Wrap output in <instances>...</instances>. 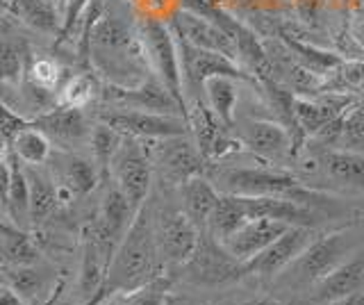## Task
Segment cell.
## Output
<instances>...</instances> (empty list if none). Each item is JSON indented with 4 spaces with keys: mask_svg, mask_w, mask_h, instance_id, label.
<instances>
[{
    "mask_svg": "<svg viewBox=\"0 0 364 305\" xmlns=\"http://www.w3.org/2000/svg\"><path fill=\"white\" fill-rule=\"evenodd\" d=\"M87 62L112 87H136L153 75L136 23H125L121 14L107 9L91 28Z\"/></svg>",
    "mask_w": 364,
    "mask_h": 305,
    "instance_id": "6da1fadb",
    "label": "cell"
},
{
    "mask_svg": "<svg viewBox=\"0 0 364 305\" xmlns=\"http://www.w3.org/2000/svg\"><path fill=\"white\" fill-rule=\"evenodd\" d=\"M162 269L164 259L155 237L153 210L146 203L114 251L102 289L107 294L141 289L162 278Z\"/></svg>",
    "mask_w": 364,
    "mask_h": 305,
    "instance_id": "7a4b0ae2",
    "label": "cell"
},
{
    "mask_svg": "<svg viewBox=\"0 0 364 305\" xmlns=\"http://www.w3.org/2000/svg\"><path fill=\"white\" fill-rule=\"evenodd\" d=\"M219 189L223 194L237 196H271L301 203L305 208L326 205L333 198L323 191H316L310 185H305L301 178L294 173L280 171L271 166H237L225 168L219 173Z\"/></svg>",
    "mask_w": 364,
    "mask_h": 305,
    "instance_id": "3957f363",
    "label": "cell"
},
{
    "mask_svg": "<svg viewBox=\"0 0 364 305\" xmlns=\"http://www.w3.org/2000/svg\"><path fill=\"white\" fill-rule=\"evenodd\" d=\"M136 30L146 50V60L151 66V73L162 82L171 94H173L187 109L185 96V80H182V62H180V46L173 28L168 21L155 16H141L136 21Z\"/></svg>",
    "mask_w": 364,
    "mask_h": 305,
    "instance_id": "277c9868",
    "label": "cell"
},
{
    "mask_svg": "<svg viewBox=\"0 0 364 305\" xmlns=\"http://www.w3.org/2000/svg\"><path fill=\"white\" fill-rule=\"evenodd\" d=\"M355 251H360V237L350 228L316 235L314 242L294 259L284 274L296 285H316L339 264H344Z\"/></svg>",
    "mask_w": 364,
    "mask_h": 305,
    "instance_id": "5b68a950",
    "label": "cell"
},
{
    "mask_svg": "<svg viewBox=\"0 0 364 305\" xmlns=\"http://www.w3.org/2000/svg\"><path fill=\"white\" fill-rule=\"evenodd\" d=\"M153 157L144 141L125 137L109 164V176L114 185L128 196L134 210H141L148 203V194H151L153 185Z\"/></svg>",
    "mask_w": 364,
    "mask_h": 305,
    "instance_id": "8992f818",
    "label": "cell"
},
{
    "mask_svg": "<svg viewBox=\"0 0 364 305\" xmlns=\"http://www.w3.org/2000/svg\"><path fill=\"white\" fill-rule=\"evenodd\" d=\"M98 121L107 123V126L119 130L125 137H134L141 141H155V139L189 134L187 117H180V114H159V112L109 107L100 112Z\"/></svg>",
    "mask_w": 364,
    "mask_h": 305,
    "instance_id": "52a82bcc",
    "label": "cell"
},
{
    "mask_svg": "<svg viewBox=\"0 0 364 305\" xmlns=\"http://www.w3.org/2000/svg\"><path fill=\"white\" fill-rule=\"evenodd\" d=\"M178 46H180V62H182V80H185V96L191 94L189 100L200 98L198 92L203 94V85L214 75H232V77H239L242 82L257 85L255 77L250 75L242 64H237L235 60L225 58L221 53L198 48L182 37H178Z\"/></svg>",
    "mask_w": 364,
    "mask_h": 305,
    "instance_id": "ba28073f",
    "label": "cell"
},
{
    "mask_svg": "<svg viewBox=\"0 0 364 305\" xmlns=\"http://www.w3.org/2000/svg\"><path fill=\"white\" fill-rule=\"evenodd\" d=\"M155 237L164 264L185 267L198 248L203 230L193 223L182 208H159L153 212Z\"/></svg>",
    "mask_w": 364,
    "mask_h": 305,
    "instance_id": "9c48e42d",
    "label": "cell"
},
{
    "mask_svg": "<svg viewBox=\"0 0 364 305\" xmlns=\"http://www.w3.org/2000/svg\"><path fill=\"white\" fill-rule=\"evenodd\" d=\"M187 123L191 139L196 141L200 153L208 157V162L225 160V157L244 151L242 139L237 134H230L232 128L221 123V119L205 103V98H193L187 103Z\"/></svg>",
    "mask_w": 364,
    "mask_h": 305,
    "instance_id": "30bf717a",
    "label": "cell"
},
{
    "mask_svg": "<svg viewBox=\"0 0 364 305\" xmlns=\"http://www.w3.org/2000/svg\"><path fill=\"white\" fill-rule=\"evenodd\" d=\"M153 149H148L153 157V164L159 168L171 185H185L187 180L205 176L208 171V157L200 153L191 134L182 137H168V139H155Z\"/></svg>",
    "mask_w": 364,
    "mask_h": 305,
    "instance_id": "8fae6325",
    "label": "cell"
},
{
    "mask_svg": "<svg viewBox=\"0 0 364 305\" xmlns=\"http://www.w3.org/2000/svg\"><path fill=\"white\" fill-rule=\"evenodd\" d=\"M185 274L196 285H223V282L246 276V269L244 262L228 253V248L219 240L203 230L198 248L185 264Z\"/></svg>",
    "mask_w": 364,
    "mask_h": 305,
    "instance_id": "7c38bea8",
    "label": "cell"
},
{
    "mask_svg": "<svg viewBox=\"0 0 364 305\" xmlns=\"http://www.w3.org/2000/svg\"><path fill=\"white\" fill-rule=\"evenodd\" d=\"M102 100L109 107H125V109H144V112H159V114H180L187 117V109L180 100L168 92V89L151 75L136 87H112L105 85L100 92Z\"/></svg>",
    "mask_w": 364,
    "mask_h": 305,
    "instance_id": "4fadbf2b",
    "label": "cell"
},
{
    "mask_svg": "<svg viewBox=\"0 0 364 305\" xmlns=\"http://www.w3.org/2000/svg\"><path fill=\"white\" fill-rule=\"evenodd\" d=\"M316 232L312 225H291L287 232H282L269 248H264L259 255L244 262L246 276H262L273 278L287 271L289 264L299 257L307 246L314 242Z\"/></svg>",
    "mask_w": 364,
    "mask_h": 305,
    "instance_id": "5bb4252c",
    "label": "cell"
},
{
    "mask_svg": "<svg viewBox=\"0 0 364 305\" xmlns=\"http://www.w3.org/2000/svg\"><path fill=\"white\" fill-rule=\"evenodd\" d=\"M353 105H358V94L326 89L314 96H296V119L305 137L314 139L330 123L344 117Z\"/></svg>",
    "mask_w": 364,
    "mask_h": 305,
    "instance_id": "9a60e30c",
    "label": "cell"
},
{
    "mask_svg": "<svg viewBox=\"0 0 364 305\" xmlns=\"http://www.w3.org/2000/svg\"><path fill=\"white\" fill-rule=\"evenodd\" d=\"M244 151H250L262 160L294 157V139L289 130L276 119H246L235 128Z\"/></svg>",
    "mask_w": 364,
    "mask_h": 305,
    "instance_id": "2e32d148",
    "label": "cell"
},
{
    "mask_svg": "<svg viewBox=\"0 0 364 305\" xmlns=\"http://www.w3.org/2000/svg\"><path fill=\"white\" fill-rule=\"evenodd\" d=\"M168 26L173 28V32H176L178 37H182L189 43H193V46L221 53V55H225V58H230V60L237 62L235 41L230 39V35H228V32L221 26H216L214 21L205 18V16H198V14H193V12H187V9L180 7L178 12L171 14Z\"/></svg>",
    "mask_w": 364,
    "mask_h": 305,
    "instance_id": "e0dca14e",
    "label": "cell"
},
{
    "mask_svg": "<svg viewBox=\"0 0 364 305\" xmlns=\"http://www.w3.org/2000/svg\"><path fill=\"white\" fill-rule=\"evenodd\" d=\"M289 228H291V223H287V221L267 219V217L250 219L242 225V228L228 237L223 246L228 248V253L239 259V262H248V259L259 255L264 248H269L282 232H287Z\"/></svg>",
    "mask_w": 364,
    "mask_h": 305,
    "instance_id": "ac0fdd59",
    "label": "cell"
},
{
    "mask_svg": "<svg viewBox=\"0 0 364 305\" xmlns=\"http://www.w3.org/2000/svg\"><path fill=\"white\" fill-rule=\"evenodd\" d=\"M32 123L48 134L50 141L64 146V149H71L73 144L89 141L91 130H94V126L85 117V109L66 107V105H57L48 112H43V114L34 117Z\"/></svg>",
    "mask_w": 364,
    "mask_h": 305,
    "instance_id": "d6986e66",
    "label": "cell"
},
{
    "mask_svg": "<svg viewBox=\"0 0 364 305\" xmlns=\"http://www.w3.org/2000/svg\"><path fill=\"white\" fill-rule=\"evenodd\" d=\"M364 291V248L353 253L344 264H339L333 274H328L314 285L316 303H333L350 294Z\"/></svg>",
    "mask_w": 364,
    "mask_h": 305,
    "instance_id": "ffe728a7",
    "label": "cell"
},
{
    "mask_svg": "<svg viewBox=\"0 0 364 305\" xmlns=\"http://www.w3.org/2000/svg\"><path fill=\"white\" fill-rule=\"evenodd\" d=\"M3 200L7 219H14L16 225L30 221V180L28 171L18 166V157L5 146L3 155Z\"/></svg>",
    "mask_w": 364,
    "mask_h": 305,
    "instance_id": "44dd1931",
    "label": "cell"
},
{
    "mask_svg": "<svg viewBox=\"0 0 364 305\" xmlns=\"http://www.w3.org/2000/svg\"><path fill=\"white\" fill-rule=\"evenodd\" d=\"M180 198H182V210L187 212V217L200 230H208L210 217L221 198V189H216V185L210 183L205 176H198L187 180L185 185H180Z\"/></svg>",
    "mask_w": 364,
    "mask_h": 305,
    "instance_id": "7402d4cb",
    "label": "cell"
},
{
    "mask_svg": "<svg viewBox=\"0 0 364 305\" xmlns=\"http://www.w3.org/2000/svg\"><path fill=\"white\" fill-rule=\"evenodd\" d=\"M318 168L335 183L364 187V155L350 149H321L316 153Z\"/></svg>",
    "mask_w": 364,
    "mask_h": 305,
    "instance_id": "603a6c76",
    "label": "cell"
},
{
    "mask_svg": "<svg viewBox=\"0 0 364 305\" xmlns=\"http://www.w3.org/2000/svg\"><path fill=\"white\" fill-rule=\"evenodd\" d=\"M5 7L14 12L23 26L41 32V35L60 37L64 16L50 0H5Z\"/></svg>",
    "mask_w": 364,
    "mask_h": 305,
    "instance_id": "cb8c5ba5",
    "label": "cell"
},
{
    "mask_svg": "<svg viewBox=\"0 0 364 305\" xmlns=\"http://www.w3.org/2000/svg\"><path fill=\"white\" fill-rule=\"evenodd\" d=\"M239 92H242V80L232 75H214L203 85L205 103L210 105V109L228 128H235Z\"/></svg>",
    "mask_w": 364,
    "mask_h": 305,
    "instance_id": "d4e9b609",
    "label": "cell"
},
{
    "mask_svg": "<svg viewBox=\"0 0 364 305\" xmlns=\"http://www.w3.org/2000/svg\"><path fill=\"white\" fill-rule=\"evenodd\" d=\"M280 41L287 46V50L291 53V58L303 64L307 71H312L314 75L323 77L328 80L330 75H333L341 64H344V55L339 53H333V50H326V48H318L316 43H307V41H301L299 37H289V35H282Z\"/></svg>",
    "mask_w": 364,
    "mask_h": 305,
    "instance_id": "484cf974",
    "label": "cell"
},
{
    "mask_svg": "<svg viewBox=\"0 0 364 305\" xmlns=\"http://www.w3.org/2000/svg\"><path fill=\"white\" fill-rule=\"evenodd\" d=\"M0 248H3L5 267H37L41 259V251L30 232L9 219H5L0 230Z\"/></svg>",
    "mask_w": 364,
    "mask_h": 305,
    "instance_id": "4316f807",
    "label": "cell"
},
{
    "mask_svg": "<svg viewBox=\"0 0 364 305\" xmlns=\"http://www.w3.org/2000/svg\"><path fill=\"white\" fill-rule=\"evenodd\" d=\"M9 149L14 151V155L21 162H26L28 166H41L50 160L53 153V141L43 130H39L34 123H30L28 128H23L14 139H11Z\"/></svg>",
    "mask_w": 364,
    "mask_h": 305,
    "instance_id": "83f0119b",
    "label": "cell"
},
{
    "mask_svg": "<svg viewBox=\"0 0 364 305\" xmlns=\"http://www.w3.org/2000/svg\"><path fill=\"white\" fill-rule=\"evenodd\" d=\"M30 64V50L23 39H14L5 35L0 46V77L5 87H18L26 80Z\"/></svg>",
    "mask_w": 364,
    "mask_h": 305,
    "instance_id": "f1b7e54d",
    "label": "cell"
},
{
    "mask_svg": "<svg viewBox=\"0 0 364 305\" xmlns=\"http://www.w3.org/2000/svg\"><path fill=\"white\" fill-rule=\"evenodd\" d=\"M30 223L37 225L46 221L50 214L60 208V198H57V180L30 171Z\"/></svg>",
    "mask_w": 364,
    "mask_h": 305,
    "instance_id": "f546056e",
    "label": "cell"
},
{
    "mask_svg": "<svg viewBox=\"0 0 364 305\" xmlns=\"http://www.w3.org/2000/svg\"><path fill=\"white\" fill-rule=\"evenodd\" d=\"M98 178H102V173L94 160H87V157L80 155H66V160L62 162L60 183L71 187L75 196H87L96 187Z\"/></svg>",
    "mask_w": 364,
    "mask_h": 305,
    "instance_id": "4dcf8cb0",
    "label": "cell"
},
{
    "mask_svg": "<svg viewBox=\"0 0 364 305\" xmlns=\"http://www.w3.org/2000/svg\"><path fill=\"white\" fill-rule=\"evenodd\" d=\"M96 96H100L96 73H77V75L66 77L60 94H57V100H60V105H66V107L87 109L94 103Z\"/></svg>",
    "mask_w": 364,
    "mask_h": 305,
    "instance_id": "1f68e13d",
    "label": "cell"
},
{
    "mask_svg": "<svg viewBox=\"0 0 364 305\" xmlns=\"http://www.w3.org/2000/svg\"><path fill=\"white\" fill-rule=\"evenodd\" d=\"M125 139V134H121L119 130H114L107 123H96L94 130H91V160H94L100 168L102 176H109V164L114 160V155L121 149V144Z\"/></svg>",
    "mask_w": 364,
    "mask_h": 305,
    "instance_id": "d6a6232c",
    "label": "cell"
},
{
    "mask_svg": "<svg viewBox=\"0 0 364 305\" xmlns=\"http://www.w3.org/2000/svg\"><path fill=\"white\" fill-rule=\"evenodd\" d=\"M26 80L34 82L41 89H48V92L60 94L66 75H64L62 64L55 58H30Z\"/></svg>",
    "mask_w": 364,
    "mask_h": 305,
    "instance_id": "836d02e7",
    "label": "cell"
},
{
    "mask_svg": "<svg viewBox=\"0 0 364 305\" xmlns=\"http://www.w3.org/2000/svg\"><path fill=\"white\" fill-rule=\"evenodd\" d=\"M326 89L348 94L364 92V58H346L344 64L326 80Z\"/></svg>",
    "mask_w": 364,
    "mask_h": 305,
    "instance_id": "e575fe53",
    "label": "cell"
},
{
    "mask_svg": "<svg viewBox=\"0 0 364 305\" xmlns=\"http://www.w3.org/2000/svg\"><path fill=\"white\" fill-rule=\"evenodd\" d=\"M166 289H168V282L164 278H159L141 289L121 291L119 296L114 294L117 299H112L107 294L102 305H166Z\"/></svg>",
    "mask_w": 364,
    "mask_h": 305,
    "instance_id": "d590c367",
    "label": "cell"
},
{
    "mask_svg": "<svg viewBox=\"0 0 364 305\" xmlns=\"http://www.w3.org/2000/svg\"><path fill=\"white\" fill-rule=\"evenodd\" d=\"M5 274V282L14 287L23 299H34V294L43 287L41 274L34 267H7Z\"/></svg>",
    "mask_w": 364,
    "mask_h": 305,
    "instance_id": "8d00e7d4",
    "label": "cell"
},
{
    "mask_svg": "<svg viewBox=\"0 0 364 305\" xmlns=\"http://www.w3.org/2000/svg\"><path fill=\"white\" fill-rule=\"evenodd\" d=\"M341 144H364V105H353L341 119Z\"/></svg>",
    "mask_w": 364,
    "mask_h": 305,
    "instance_id": "74e56055",
    "label": "cell"
},
{
    "mask_svg": "<svg viewBox=\"0 0 364 305\" xmlns=\"http://www.w3.org/2000/svg\"><path fill=\"white\" fill-rule=\"evenodd\" d=\"M94 3V0H66V9H64V26L60 37H57V43L68 41V37L73 35L75 26L80 23V18L87 12V7Z\"/></svg>",
    "mask_w": 364,
    "mask_h": 305,
    "instance_id": "f35d334b",
    "label": "cell"
},
{
    "mask_svg": "<svg viewBox=\"0 0 364 305\" xmlns=\"http://www.w3.org/2000/svg\"><path fill=\"white\" fill-rule=\"evenodd\" d=\"M32 121H28L26 117L21 114L18 109H14L9 103H3V123H0V132H3V141L5 146L16 137V134L28 128Z\"/></svg>",
    "mask_w": 364,
    "mask_h": 305,
    "instance_id": "ab89813d",
    "label": "cell"
},
{
    "mask_svg": "<svg viewBox=\"0 0 364 305\" xmlns=\"http://www.w3.org/2000/svg\"><path fill=\"white\" fill-rule=\"evenodd\" d=\"M348 35L364 50V5H358L348 18Z\"/></svg>",
    "mask_w": 364,
    "mask_h": 305,
    "instance_id": "60d3db41",
    "label": "cell"
},
{
    "mask_svg": "<svg viewBox=\"0 0 364 305\" xmlns=\"http://www.w3.org/2000/svg\"><path fill=\"white\" fill-rule=\"evenodd\" d=\"M318 7H321V0H296V9L305 21H316Z\"/></svg>",
    "mask_w": 364,
    "mask_h": 305,
    "instance_id": "b9f144b4",
    "label": "cell"
},
{
    "mask_svg": "<svg viewBox=\"0 0 364 305\" xmlns=\"http://www.w3.org/2000/svg\"><path fill=\"white\" fill-rule=\"evenodd\" d=\"M0 305H26V301L14 287H9L5 282L3 289H0Z\"/></svg>",
    "mask_w": 364,
    "mask_h": 305,
    "instance_id": "7bdbcfd3",
    "label": "cell"
},
{
    "mask_svg": "<svg viewBox=\"0 0 364 305\" xmlns=\"http://www.w3.org/2000/svg\"><path fill=\"white\" fill-rule=\"evenodd\" d=\"M326 305H364V291L350 294V296L337 299V301H333V303H326Z\"/></svg>",
    "mask_w": 364,
    "mask_h": 305,
    "instance_id": "ee69618b",
    "label": "cell"
},
{
    "mask_svg": "<svg viewBox=\"0 0 364 305\" xmlns=\"http://www.w3.org/2000/svg\"><path fill=\"white\" fill-rule=\"evenodd\" d=\"M239 305H282V303L273 301V299H248V301L239 303Z\"/></svg>",
    "mask_w": 364,
    "mask_h": 305,
    "instance_id": "f6af8a7d",
    "label": "cell"
},
{
    "mask_svg": "<svg viewBox=\"0 0 364 305\" xmlns=\"http://www.w3.org/2000/svg\"><path fill=\"white\" fill-rule=\"evenodd\" d=\"M50 3L57 7V9H60V12H62V16H64V9H66V0H50Z\"/></svg>",
    "mask_w": 364,
    "mask_h": 305,
    "instance_id": "bcb514c9",
    "label": "cell"
},
{
    "mask_svg": "<svg viewBox=\"0 0 364 305\" xmlns=\"http://www.w3.org/2000/svg\"><path fill=\"white\" fill-rule=\"evenodd\" d=\"M125 3H134V0H125Z\"/></svg>",
    "mask_w": 364,
    "mask_h": 305,
    "instance_id": "7dc6e473",
    "label": "cell"
}]
</instances>
